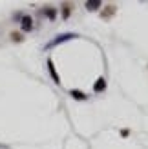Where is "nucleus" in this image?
Listing matches in <instances>:
<instances>
[{
    "label": "nucleus",
    "mask_w": 148,
    "mask_h": 149,
    "mask_svg": "<svg viewBox=\"0 0 148 149\" xmlns=\"http://www.w3.org/2000/svg\"><path fill=\"white\" fill-rule=\"evenodd\" d=\"M70 15H71V6H68V4H64V6H62V18L66 20V18L70 17Z\"/></svg>",
    "instance_id": "obj_9"
},
{
    "label": "nucleus",
    "mask_w": 148,
    "mask_h": 149,
    "mask_svg": "<svg viewBox=\"0 0 148 149\" xmlns=\"http://www.w3.org/2000/svg\"><path fill=\"white\" fill-rule=\"evenodd\" d=\"M99 7H101L99 0H88L86 2V9H90V11H95V9H99Z\"/></svg>",
    "instance_id": "obj_5"
},
{
    "label": "nucleus",
    "mask_w": 148,
    "mask_h": 149,
    "mask_svg": "<svg viewBox=\"0 0 148 149\" xmlns=\"http://www.w3.org/2000/svg\"><path fill=\"white\" fill-rule=\"evenodd\" d=\"M70 95H71L75 100H86V95H84L82 91H79V89H71Z\"/></svg>",
    "instance_id": "obj_7"
},
{
    "label": "nucleus",
    "mask_w": 148,
    "mask_h": 149,
    "mask_svg": "<svg viewBox=\"0 0 148 149\" xmlns=\"http://www.w3.org/2000/svg\"><path fill=\"white\" fill-rule=\"evenodd\" d=\"M20 27H22V31H31V29H33V18L29 17V15H22Z\"/></svg>",
    "instance_id": "obj_2"
},
{
    "label": "nucleus",
    "mask_w": 148,
    "mask_h": 149,
    "mask_svg": "<svg viewBox=\"0 0 148 149\" xmlns=\"http://www.w3.org/2000/svg\"><path fill=\"white\" fill-rule=\"evenodd\" d=\"M71 38H77V35L75 33H62V35H58V36H55L53 40H51L46 47H55V46H58V44H62V42H68V40H71Z\"/></svg>",
    "instance_id": "obj_1"
},
{
    "label": "nucleus",
    "mask_w": 148,
    "mask_h": 149,
    "mask_svg": "<svg viewBox=\"0 0 148 149\" xmlns=\"http://www.w3.org/2000/svg\"><path fill=\"white\" fill-rule=\"evenodd\" d=\"M113 13H115V7H113V6H108V7H106V11H102V13H101V17L104 18V20H108L110 17H113Z\"/></svg>",
    "instance_id": "obj_6"
},
{
    "label": "nucleus",
    "mask_w": 148,
    "mask_h": 149,
    "mask_svg": "<svg viewBox=\"0 0 148 149\" xmlns=\"http://www.w3.org/2000/svg\"><path fill=\"white\" fill-rule=\"evenodd\" d=\"M48 71H49V74H51V78H53L55 84H61V78H58V74L55 71V65H53V60H51V58H48Z\"/></svg>",
    "instance_id": "obj_3"
},
{
    "label": "nucleus",
    "mask_w": 148,
    "mask_h": 149,
    "mask_svg": "<svg viewBox=\"0 0 148 149\" xmlns=\"http://www.w3.org/2000/svg\"><path fill=\"white\" fill-rule=\"evenodd\" d=\"M44 15L49 18V20H55V17H57V11L53 9V7H44Z\"/></svg>",
    "instance_id": "obj_8"
},
{
    "label": "nucleus",
    "mask_w": 148,
    "mask_h": 149,
    "mask_svg": "<svg viewBox=\"0 0 148 149\" xmlns=\"http://www.w3.org/2000/svg\"><path fill=\"white\" fill-rule=\"evenodd\" d=\"M93 89H95V93H101V91H104V89H106V80H104V78H99L97 82H95Z\"/></svg>",
    "instance_id": "obj_4"
},
{
    "label": "nucleus",
    "mask_w": 148,
    "mask_h": 149,
    "mask_svg": "<svg viewBox=\"0 0 148 149\" xmlns=\"http://www.w3.org/2000/svg\"><path fill=\"white\" fill-rule=\"evenodd\" d=\"M11 38H13L15 42H20V40H22V35H20V33H11Z\"/></svg>",
    "instance_id": "obj_10"
}]
</instances>
